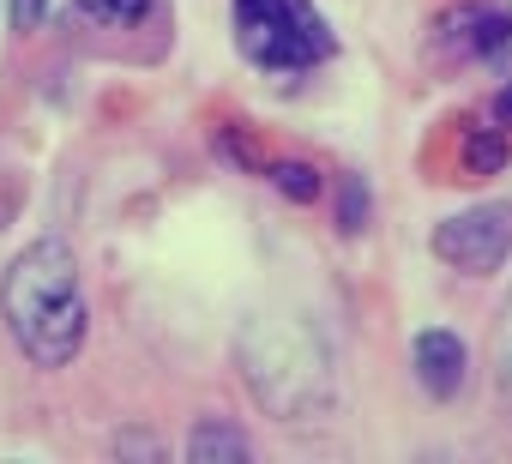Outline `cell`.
Returning a JSON list of instances; mask_svg holds the SVG:
<instances>
[{
  "mask_svg": "<svg viewBox=\"0 0 512 464\" xmlns=\"http://www.w3.org/2000/svg\"><path fill=\"white\" fill-rule=\"evenodd\" d=\"M0 314H7L13 344L37 368H67L85 350V332H91V308H85V290H79L73 248L55 242V236L31 242L7 266V278H0Z\"/></svg>",
  "mask_w": 512,
  "mask_h": 464,
  "instance_id": "obj_1",
  "label": "cell"
},
{
  "mask_svg": "<svg viewBox=\"0 0 512 464\" xmlns=\"http://www.w3.org/2000/svg\"><path fill=\"white\" fill-rule=\"evenodd\" d=\"M235 362L247 392L278 422H302L332 404V356L308 320H284V314L247 320L235 338Z\"/></svg>",
  "mask_w": 512,
  "mask_h": 464,
  "instance_id": "obj_2",
  "label": "cell"
},
{
  "mask_svg": "<svg viewBox=\"0 0 512 464\" xmlns=\"http://www.w3.org/2000/svg\"><path fill=\"white\" fill-rule=\"evenodd\" d=\"M229 19L241 61L260 73H308L338 49L314 0H235Z\"/></svg>",
  "mask_w": 512,
  "mask_h": 464,
  "instance_id": "obj_3",
  "label": "cell"
},
{
  "mask_svg": "<svg viewBox=\"0 0 512 464\" xmlns=\"http://www.w3.org/2000/svg\"><path fill=\"white\" fill-rule=\"evenodd\" d=\"M434 260L470 272V278H488L506 266L512 254V205H470L446 223H434V236H428Z\"/></svg>",
  "mask_w": 512,
  "mask_h": 464,
  "instance_id": "obj_4",
  "label": "cell"
},
{
  "mask_svg": "<svg viewBox=\"0 0 512 464\" xmlns=\"http://www.w3.org/2000/svg\"><path fill=\"white\" fill-rule=\"evenodd\" d=\"M440 49L458 61H500L512 49V13L500 7H458L440 19Z\"/></svg>",
  "mask_w": 512,
  "mask_h": 464,
  "instance_id": "obj_5",
  "label": "cell"
},
{
  "mask_svg": "<svg viewBox=\"0 0 512 464\" xmlns=\"http://www.w3.org/2000/svg\"><path fill=\"white\" fill-rule=\"evenodd\" d=\"M410 368H416V380H422L428 398H458L464 380H470V350H464L458 332L428 326V332H416V344H410Z\"/></svg>",
  "mask_w": 512,
  "mask_h": 464,
  "instance_id": "obj_6",
  "label": "cell"
},
{
  "mask_svg": "<svg viewBox=\"0 0 512 464\" xmlns=\"http://www.w3.org/2000/svg\"><path fill=\"white\" fill-rule=\"evenodd\" d=\"M512 163V139H506V127H464V139H458V169H464V181H488V175H500Z\"/></svg>",
  "mask_w": 512,
  "mask_h": 464,
  "instance_id": "obj_7",
  "label": "cell"
},
{
  "mask_svg": "<svg viewBox=\"0 0 512 464\" xmlns=\"http://www.w3.org/2000/svg\"><path fill=\"white\" fill-rule=\"evenodd\" d=\"M187 458L193 464H241V458H253V440L241 434V428H229V422H193V434H187Z\"/></svg>",
  "mask_w": 512,
  "mask_h": 464,
  "instance_id": "obj_8",
  "label": "cell"
},
{
  "mask_svg": "<svg viewBox=\"0 0 512 464\" xmlns=\"http://www.w3.org/2000/svg\"><path fill=\"white\" fill-rule=\"evenodd\" d=\"M266 181H272L290 205H314V199H320V169L302 163V157H278V163H266Z\"/></svg>",
  "mask_w": 512,
  "mask_h": 464,
  "instance_id": "obj_9",
  "label": "cell"
},
{
  "mask_svg": "<svg viewBox=\"0 0 512 464\" xmlns=\"http://www.w3.org/2000/svg\"><path fill=\"white\" fill-rule=\"evenodd\" d=\"M368 211H374L368 181H362V175H344V181H338V229H344V236L368 229Z\"/></svg>",
  "mask_w": 512,
  "mask_h": 464,
  "instance_id": "obj_10",
  "label": "cell"
},
{
  "mask_svg": "<svg viewBox=\"0 0 512 464\" xmlns=\"http://www.w3.org/2000/svg\"><path fill=\"white\" fill-rule=\"evenodd\" d=\"M151 7H157V0H79V13H85L91 25H109V31H121V25H139Z\"/></svg>",
  "mask_w": 512,
  "mask_h": 464,
  "instance_id": "obj_11",
  "label": "cell"
},
{
  "mask_svg": "<svg viewBox=\"0 0 512 464\" xmlns=\"http://www.w3.org/2000/svg\"><path fill=\"white\" fill-rule=\"evenodd\" d=\"M494 386L512 398V290L500 302V326H494Z\"/></svg>",
  "mask_w": 512,
  "mask_h": 464,
  "instance_id": "obj_12",
  "label": "cell"
},
{
  "mask_svg": "<svg viewBox=\"0 0 512 464\" xmlns=\"http://www.w3.org/2000/svg\"><path fill=\"white\" fill-rule=\"evenodd\" d=\"M49 19V0H13V31H37Z\"/></svg>",
  "mask_w": 512,
  "mask_h": 464,
  "instance_id": "obj_13",
  "label": "cell"
},
{
  "mask_svg": "<svg viewBox=\"0 0 512 464\" xmlns=\"http://www.w3.org/2000/svg\"><path fill=\"white\" fill-rule=\"evenodd\" d=\"M488 121H494V127H506V133H512V79H506V85H500V91H494V103H488Z\"/></svg>",
  "mask_w": 512,
  "mask_h": 464,
  "instance_id": "obj_14",
  "label": "cell"
}]
</instances>
